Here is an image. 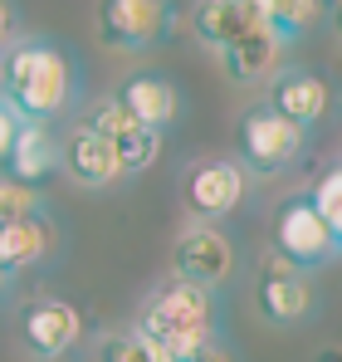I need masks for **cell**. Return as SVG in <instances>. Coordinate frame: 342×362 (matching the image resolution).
<instances>
[{"mask_svg":"<svg viewBox=\"0 0 342 362\" xmlns=\"http://www.w3.org/2000/svg\"><path fill=\"white\" fill-rule=\"evenodd\" d=\"M78 74L73 59L49 45V40H20L15 49H5V78H0V98L10 103V113L20 122H45L59 118L73 103Z\"/></svg>","mask_w":342,"mask_h":362,"instance_id":"obj_1","label":"cell"},{"mask_svg":"<svg viewBox=\"0 0 342 362\" xmlns=\"http://www.w3.org/2000/svg\"><path fill=\"white\" fill-rule=\"evenodd\" d=\"M216 328H220L216 294L171 279V284H162L152 299L142 303L132 333L147 338L167 362H181V358H191V353H201V348H211L216 343Z\"/></svg>","mask_w":342,"mask_h":362,"instance_id":"obj_2","label":"cell"},{"mask_svg":"<svg viewBox=\"0 0 342 362\" xmlns=\"http://www.w3.org/2000/svg\"><path fill=\"white\" fill-rule=\"evenodd\" d=\"M274 255L284 259L288 269L308 274V269L338 259L342 245H338V235L323 226V216L313 211L308 196H288L284 206H279V216H274Z\"/></svg>","mask_w":342,"mask_h":362,"instance_id":"obj_3","label":"cell"},{"mask_svg":"<svg viewBox=\"0 0 342 362\" xmlns=\"http://www.w3.org/2000/svg\"><path fill=\"white\" fill-rule=\"evenodd\" d=\"M298 152H303V127L284 122L269 103H259L240 118V167L269 177V172H284Z\"/></svg>","mask_w":342,"mask_h":362,"instance_id":"obj_4","label":"cell"},{"mask_svg":"<svg viewBox=\"0 0 342 362\" xmlns=\"http://www.w3.org/2000/svg\"><path fill=\"white\" fill-rule=\"evenodd\" d=\"M171 35V5L162 0H108L98 5V40L108 49H152Z\"/></svg>","mask_w":342,"mask_h":362,"instance_id":"obj_5","label":"cell"},{"mask_svg":"<svg viewBox=\"0 0 342 362\" xmlns=\"http://www.w3.org/2000/svg\"><path fill=\"white\" fill-rule=\"evenodd\" d=\"M171 269H176L181 284L216 294L230 274H235V245H230V235L216 230V226H191V230L176 240Z\"/></svg>","mask_w":342,"mask_h":362,"instance_id":"obj_6","label":"cell"},{"mask_svg":"<svg viewBox=\"0 0 342 362\" xmlns=\"http://www.w3.org/2000/svg\"><path fill=\"white\" fill-rule=\"evenodd\" d=\"M78 333H83V318H78L73 303H64V299H35L20 313V343H25L30 358H40V362L64 358L78 343Z\"/></svg>","mask_w":342,"mask_h":362,"instance_id":"obj_7","label":"cell"},{"mask_svg":"<svg viewBox=\"0 0 342 362\" xmlns=\"http://www.w3.org/2000/svg\"><path fill=\"white\" fill-rule=\"evenodd\" d=\"M254 303H259V313H264L269 323L293 328V323H303V318L313 313V284H308V274L288 269L284 259L274 255V259H264V269H259Z\"/></svg>","mask_w":342,"mask_h":362,"instance_id":"obj_8","label":"cell"},{"mask_svg":"<svg viewBox=\"0 0 342 362\" xmlns=\"http://www.w3.org/2000/svg\"><path fill=\"white\" fill-rule=\"evenodd\" d=\"M240 196H244V167L230 162V157L201 162V167L186 177V206H191V216H196L201 226L230 216V211L240 206Z\"/></svg>","mask_w":342,"mask_h":362,"instance_id":"obj_9","label":"cell"},{"mask_svg":"<svg viewBox=\"0 0 342 362\" xmlns=\"http://www.w3.org/2000/svg\"><path fill=\"white\" fill-rule=\"evenodd\" d=\"M269 108L284 122H293V127H313V122L333 108V88L313 69H284L274 78V88H269Z\"/></svg>","mask_w":342,"mask_h":362,"instance_id":"obj_10","label":"cell"},{"mask_svg":"<svg viewBox=\"0 0 342 362\" xmlns=\"http://www.w3.org/2000/svg\"><path fill=\"white\" fill-rule=\"evenodd\" d=\"M117 103L147 132H167L176 122V113H181V93H176V83L167 74H132L122 83V93H117Z\"/></svg>","mask_w":342,"mask_h":362,"instance_id":"obj_11","label":"cell"},{"mask_svg":"<svg viewBox=\"0 0 342 362\" xmlns=\"http://www.w3.org/2000/svg\"><path fill=\"white\" fill-rule=\"evenodd\" d=\"M59 167L78 181V186H108V181L122 177V157H117V147L108 142V137L88 132V127H78V132L59 147Z\"/></svg>","mask_w":342,"mask_h":362,"instance_id":"obj_12","label":"cell"},{"mask_svg":"<svg viewBox=\"0 0 342 362\" xmlns=\"http://www.w3.org/2000/svg\"><path fill=\"white\" fill-rule=\"evenodd\" d=\"M5 167H10L5 177H15V181H25V186L40 191V181H49V177H54V167H59V137L45 127V122H20Z\"/></svg>","mask_w":342,"mask_h":362,"instance_id":"obj_13","label":"cell"},{"mask_svg":"<svg viewBox=\"0 0 342 362\" xmlns=\"http://www.w3.org/2000/svg\"><path fill=\"white\" fill-rule=\"evenodd\" d=\"M254 25H259L254 0H206V5H196V35H201L216 54L230 49L235 40H244Z\"/></svg>","mask_w":342,"mask_h":362,"instance_id":"obj_14","label":"cell"},{"mask_svg":"<svg viewBox=\"0 0 342 362\" xmlns=\"http://www.w3.org/2000/svg\"><path fill=\"white\" fill-rule=\"evenodd\" d=\"M279 54H284V40L259 20L244 40H235L230 49H220V64H225V74L235 83H254V78H264L279 64Z\"/></svg>","mask_w":342,"mask_h":362,"instance_id":"obj_15","label":"cell"},{"mask_svg":"<svg viewBox=\"0 0 342 362\" xmlns=\"http://www.w3.org/2000/svg\"><path fill=\"white\" fill-rule=\"evenodd\" d=\"M54 235L59 230H54L49 216H30V221H20V226H5V230H0V274H15V269L45 259V255L54 250Z\"/></svg>","mask_w":342,"mask_h":362,"instance_id":"obj_16","label":"cell"},{"mask_svg":"<svg viewBox=\"0 0 342 362\" xmlns=\"http://www.w3.org/2000/svg\"><path fill=\"white\" fill-rule=\"evenodd\" d=\"M254 10L284 45L293 35H303L308 25H318V15H323V5H313V0H254Z\"/></svg>","mask_w":342,"mask_h":362,"instance_id":"obj_17","label":"cell"},{"mask_svg":"<svg viewBox=\"0 0 342 362\" xmlns=\"http://www.w3.org/2000/svg\"><path fill=\"white\" fill-rule=\"evenodd\" d=\"M30 216H45V196L35 186H25V181L0 177V230L5 226H20Z\"/></svg>","mask_w":342,"mask_h":362,"instance_id":"obj_18","label":"cell"},{"mask_svg":"<svg viewBox=\"0 0 342 362\" xmlns=\"http://www.w3.org/2000/svg\"><path fill=\"white\" fill-rule=\"evenodd\" d=\"M83 127H88V132H98V137H108L113 147H117V142H127L132 132H142V127L132 122V113H127V108H122L117 98H98V103L88 108Z\"/></svg>","mask_w":342,"mask_h":362,"instance_id":"obj_19","label":"cell"},{"mask_svg":"<svg viewBox=\"0 0 342 362\" xmlns=\"http://www.w3.org/2000/svg\"><path fill=\"white\" fill-rule=\"evenodd\" d=\"M308 201H313V211L323 216V226H328V230L338 235V245H342V167L323 172L318 186L308 191Z\"/></svg>","mask_w":342,"mask_h":362,"instance_id":"obj_20","label":"cell"},{"mask_svg":"<svg viewBox=\"0 0 342 362\" xmlns=\"http://www.w3.org/2000/svg\"><path fill=\"white\" fill-rule=\"evenodd\" d=\"M98 362H167V358L137 333H108L98 343Z\"/></svg>","mask_w":342,"mask_h":362,"instance_id":"obj_21","label":"cell"},{"mask_svg":"<svg viewBox=\"0 0 342 362\" xmlns=\"http://www.w3.org/2000/svg\"><path fill=\"white\" fill-rule=\"evenodd\" d=\"M162 152V132H132L127 142H117V157H122V172H147Z\"/></svg>","mask_w":342,"mask_h":362,"instance_id":"obj_22","label":"cell"},{"mask_svg":"<svg viewBox=\"0 0 342 362\" xmlns=\"http://www.w3.org/2000/svg\"><path fill=\"white\" fill-rule=\"evenodd\" d=\"M15 132H20V118L10 113V103L0 98V167L10 162V147H15Z\"/></svg>","mask_w":342,"mask_h":362,"instance_id":"obj_23","label":"cell"},{"mask_svg":"<svg viewBox=\"0 0 342 362\" xmlns=\"http://www.w3.org/2000/svg\"><path fill=\"white\" fill-rule=\"evenodd\" d=\"M181 362H230V358L220 353V343H211V348H201V353H191V358H181Z\"/></svg>","mask_w":342,"mask_h":362,"instance_id":"obj_24","label":"cell"},{"mask_svg":"<svg viewBox=\"0 0 342 362\" xmlns=\"http://www.w3.org/2000/svg\"><path fill=\"white\" fill-rule=\"evenodd\" d=\"M10 30H15V15H10V5L0 0V54H5V40H10Z\"/></svg>","mask_w":342,"mask_h":362,"instance_id":"obj_25","label":"cell"},{"mask_svg":"<svg viewBox=\"0 0 342 362\" xmlns=\"http://www.w3.org/2000/svg\"><path fill=\"white\" fill-rule=\"evenodd\" d=\"M333 30H338V40H342V5H333Z\"/></svg>","mask_w":342,"mask_h":362,"instance_id":"obj_26","label":"cell"},{"mask_svg":"<svg viewBox=\"0 0 342 362\" xmlns=\"http://www.w3.org/2000/svg\"><path fill=\"white\" fill-rule=\"evenodd\" d=\"M0 78H5V54H0Z\"/></svg>","mask_w":342,"mask_h":362,"instance_id":"obj_27","label":"cell"},{"mask_svg":"<svg viewBox=\"0 0 342 362\" xmlns=\"http://www.w3.org/2000/svg\"><path fill=\"white\" fill-rule=\"evenodd\" d=\"M0 289H5V274H0Z\"/></svg>","mask_w":342,"mask_h":362,"instance_id":"obj_28","label":"cell"}]
</instances>
